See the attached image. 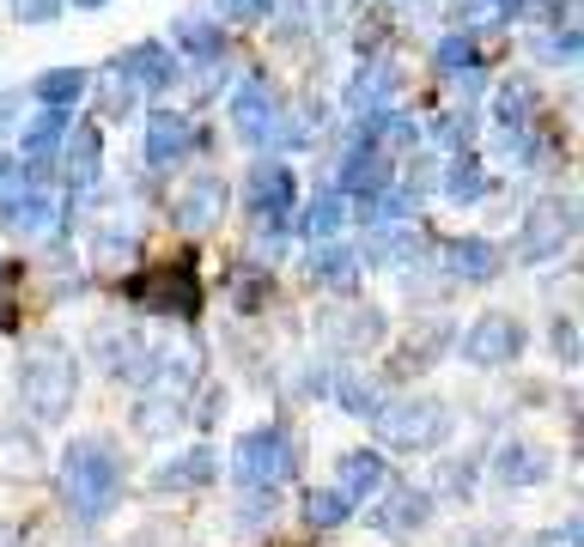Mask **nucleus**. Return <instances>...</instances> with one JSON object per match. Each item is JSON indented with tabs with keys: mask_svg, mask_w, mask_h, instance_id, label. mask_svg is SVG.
Masks as SVG:
<instances>
[{
	"mask_svg": "<svg viewBox=\"0 0 584 547\" xmlns=\"http://www.w3.org/2000/svg\"><path fill=\"white\" fill-rule=\"evenodd\" d=\"M122 493V463H116L110 445L98 438H80L68 456H61V499H68L73 517H103Z\"/></svg>",
	"mask_w": 584,
	"mask_h": 547,
	"instance_id": "1",
	"label": "nucleus"
},
{
	"mask_svg": "<svg viewBox=\"0 0 584 547\" xmlns=\"http://www.w3.org/2000/svg\"><path fill=\"white\" fill-rule=\"evenodd\" d=\"M128 298L147 310H177V317H195L201 305V280H195V256H171V262L147 268L128 280Z\"/></svg>",
	"mask_w": 584,
	"mask_h": 547,
	"instance_id": "2",
	"label": "nucleus"
},
{
	"mask_svg": "<svg viewBox=\"0 0 584 547\" xmlns=\"http://www.w3.org/2000/svg\"><path fill=\"white\" fill-rule=\"evenodd\" d=\"M19 389H24V401H31V414H68V401H73V359L61 354V347H43V354H31L24 359V371H19Z\"/></svg>",
	"mask_w": 584,
	"mask_h": 547,
	"instance_id": "3",
	"label": "nucleus"
},
{
	"mask_svg": "<svg viewBox=\"0 0 584 547\" xmlns=\"http://www.w3.org/2000/svg\"><path fill=\"white\" fill-rule=\"evenodd\" d=\"M298 463L293 445H287V432L280 426H256V432H244V445H238V480L244 487H275L280 475Z\"/></svg>",
	"mask_w": 584,
	"mask_h": 547,
	"instance_id": "4",
	"label": "nucleus"
},
{
	"mask_svg": "<svg viewBox=\"0 0 584 547\" xmlns=\"http://www.w3.org/2000/svg\"><path fill=\"white\" fill-rule=\"evenodd\" d=\"M378 432L389 450H433L445 432V408L438 401H396L389 414H378Z\"/></svg>",
	"mask_w": 584,
	"mask_h": 547,
	"instance_id": "5",
	"label": "nucleus"
},
{
	"mask_svg": "<svg viewBox=\"0 0 584 547\" xmlns=\"http://www.w3.org/2000/svg\"><path fill=\"white\" fill-rule=\"evenodd\" d=\"M231 122H238L244 140H275L280 128V98L268 80H244L238 91H231Z\"/></svg>",
	"mask_w": 584,
	"mask_h": 547,
	"instance_id": "6",
	"label": "nucleus"
},
{
	"mask_svg": "<svg viewBox=\"0 0 584 547\" xmlns=\"http://www.w3.org/2000/svg\"><path fill=\"white\" fill-rule=\"evenodd\" d=\"M189 147H195V122H189L184 110H147V140H140V152H147L152 171L177 165Z\"/></svg>",
	"mask_w": 584,
	"mask_h": 547,
	"instance_id": "7",
	"label": "nucleus"
},
{
	"mask_svg": "<svg viewBox=\"0 0 584 547\" xmlns=\"http://www.w3.org/2000/svg\"><path fill=\"white\" fill-rule=\"evenodd\" d=\"M566 238H573V207H566V201H542L536 213H529V226H524L529 262H548V256H561Z\"/></svg>",
	"mask_w": 584,
	"mask_h": 547,
	"instance_id": "8",
	"label": "nucleus"
},
{
	"mask_svg": "<svg viewBox=\"0 0 584 547\" xmlns=\"http://www.w3.org/2000/svg\"><path fill=\"white\" fill-rule=\"evenodd\" d=\"M463 354H469L475 365H505L524 354V329H517L512 317H482L469 329V341H463Z\"/></svg>",
	"mask_w": 584,
	"mask_h": 547,
	"instance_id": "9",
	"label": "nucleus"
},
{
	"mask_svg": "<svg viewBox=\"0 0 584 547\" xmlns=\"http://www.w3.org/2000/svg\"><path fill=\"white\" fill-rule=\"evenodd\" d=\"M116 73H122V80L135 86V98H140V91L171 86L177 80V61H171V49H165V43H135L122 61H116Z\"/></svg>",
	"mask_w": 584,
	"mask_h": 547,
	"instance_id": "10",
	"label": "nucleus"
},
{
	"mask_svg": "<svg viewBox=\"0 0 584 547\" xmlns=\"http://www.w3.org/2000/svg\"><path fill=\"white\" fill-rule=\"evenodd\" d=\"M244 195H250V207L263 219H287L293 213V171H287V165H275V159H263L250 171V189H244Z\"/></svg>",
	"mask_w": 584,
	"mask_h": 547,
	"instance_id": "11",
	"label": "nucleus"
},
{
	"mask_svg": "<svg viewBox=\"0 0 584 547\" xmlns=\"http://www.w3.org/2000/svg\"><path fill=\"white\" fill-rule=\"evenodd\" d=\"M426 517H433V499H426L420 487H389L384 505L372 511V524L384 529V536H408V529H420Z\"/></svg>",
	"mask_w": 584,
	"mask_h": 547,
	"instance_id": "12",
	"label": "nucleus"
},
{
	"mask_svg": "<svg viewBox=\"0 0 584 547\" xmlns=\"http://www.w3.org/2000/svg\"><path fill=\"white\" fill-rule=\"evenodd\" d=\"M438 250H445L438 262L457 274V280H493V274H499V250H493L487 238H445Z\"/></svg>",
	"mask_w": 584,
	"mask_h": 547,
	"instance_id": "13",
	"label": "nucleus"
},
{
	"mask_svg": "<svg viewBox=\"0 0 584 547\" xmlns=\"http://www.w3.org/2000/svg\"><path fill=\"white\" fill-rule=\"evenodd\" d=\"M219 207H226V182L201 177V182H189V189L177 195V226H184V231H207L219 219Z\"/></svg>",
	"mask_w": 584,
	"mask_h": 547,
	"instance_id": "14",
	"label": "nucleus"
},
{
	"mask_svg": "<svg viewBox=\"0 0 584 547\" xmlns=\"http://www.w3.org/2000/svg\"><path fill=\"white\" fill-rule=\"evenodd\" d=\"M384 487V456L378 450H347L342 468H335V493L342 499H366V493Z\"/></svg>",
	"mask_w": 584,
	"mask_h": 547,
	"instance_id": "15",
	"label": "nucleus"
},
{
	"mask_svg": "<svg viewBox=\"0 0 584 547\" xmlns=\"http://www.w3.org/2000/svg\"><path fill=\"white\" fill-rule=\"evenodd\" d=\"M389 98H396V68H389V61H366V68H359V80L347 86V103H354V110H366V116H384Z\"/></svg>",
	"mask_w": 584,
	"mask_h": 547,
	"instance_id": "16",
	"label": "nucleus"
},
{
	"mask_svg": "<svg viewBox=\"0 0 584 547\" xmlns=\"http://www.w3.org/2000/svg\"><path fill=\"white\" fill-rule=\"evenodd\" d=\"M384 182H389V152L378 147H359L342 165V195H384Z\"/></svg>",
	"mask_w": 584,
	"mask_h": 547,
	"instance_id": "17",
	"label": "nucleus"
},
{
	"mask_svg": "<svg viewBox=\"0 0 584 547\" xmlns=\"http://www.w3.org/2000/svg\"><path fill=\"white\" fill-rule=\"evenodd\" d=\"M0 226H7V231H49V226H56V207H49V195L19 189V195L0 201Z\"/></svg>",
	"mask_w": 584,
	"mask_h": 547,
	"instance_id": "18",
	"label": "nucleus"
},
{
	"mask_svg": "<svg viewBox=\"0 0 584 547\" xmlns=\"http://www.w3.org/2000/svg\"><path fill=\"white\" fill-rule=\"evenodd\" d=\"M207 480H214V450H184L171 468H159L152 487L159 493H184V487H207Z\"/></svg>",
	"mask_w": 584,
	"mask_h": 547,
	"instance_id": "19",
	"label": "nucleus"
},
{
	"mask_svg": "<svg viewBox=\"0 0 584 547\" xmlns=\"http://www.w3.org/2000/svg\"><path fill=\"white\" fill-rule=\"evenodd\" d=\"M86 86H92V73H86V68H56V73L37 80V98H43L49 110H73V103L86 98Z\"/></svg>",
	"mask_w": 584,
	"mask_h": 547,
	"instance_id": "20",
	"label": "nucleus"
},
{
	"mask_svg": "<svg viewBox=\"0 0 584 547\" xmlns=\"http://www.w3.org/2000/svg\"><path fill=\"white\" fill-rule=\"evenodd\" d=\"M493 475L512 480V487H524V480H542V475H548V456H536L529 445H505L499 456H493Z\"/></svg>",
	"mask_w": 584,
	"mask_h": 547,
	"instance_id": "21",
	"label": "nucleus"
},
{
	"mask_svg": "<svg viewBox=\"0 0 584 547\" xmlns=\"http://www.w3.org/2000/svg\"><path fill=\"white\" fill-rule=\"evenodd\" d=\"M347 517H354V499H342L335 487L305 493V524L310 529H335V524H347Z\"/></svg>",
	"mask_w": 584,
	"mask_h": 547,
	"instance_id": "22",
	"label": "nucleus"
},
{
	"mask_svg": "<svg viewBox=\"0 0 584 547\" xmlns=\"http://www.w3.org/2000/svg\"><path fill=\"white\" fill-rule=\"evenodd\" d=\"M98 152H103L98 147V128H80V135H73V147H68V177L80 182V189L98 177Z\"/></svg>",
	"mask_w": 584,
	"mask_h": 547,
	"instance_id": "23",
	"label": "nucleus"
},
{
	"mask_svg": "<svg viewBox=\"0 0 584 547\" xmlns=\"http://www.w3.org/2000/svg\"><path fill=\"white\" fill-rule=\"evenodd\" d=\"M414 250H420V231H408V226L372 238V262H414Z\"/></svg>",
	"mask_w": 584,
	"mask_h": 547,
	"instance_id": "24",
	"label": "nucleus"
},
{
	"mask_svg": "<svg viewBox=\"0 0 584 547\" xmlns=\"http://www.w3.org/2000/svg\"><path fill=\"white\" fill-rule=\"evenodd\" d=\"M529 116V80H505L499 98H493V122L499 128H517Z\"/></svg>",
	"mask_w": 584,
	"mask_h": 547,
	"instance_id": "25",
	"label": "nucleus"
},
{
	"mask_svg": "<svg viewBox=\"0 0 584 547\" xmlns=\"http://www.w3.org/2000/svg\"><path fill=\"white\" fill-rule=\"evenodd\" d=\"M342 219H347V207H342V195H323V201H310V213H305V231L317 243H329L335 231H342Z\"/></svg>",
	"mask_w": 584,
	"mask_h": 547,
	"instance_id": "26",
	"label": "nucleus"
},
{
	"mask_svg": "<svg viewBox=\"0 0 584 547\" xmlns=\"http://www.w3.org/2000/svg\"><path fill=\"white\" fill-rule=\"evenodd\" d=\"M438 189L457 195V201H469V195H482V189H487V177L475 171V159H451V171L438 177Z\"/></svg>",
	"mask_w": 584,
	"mask_h": 547,
	"instance_id": "27",
	"label": "nucleus"
},
{
	"mask_svg": "<svg viewBox=\"0 0 584 547\" xmlns=\"http://www.w3.org/2000/svg\"><path fill=\"white\" fill-rule=\"evenodd\" d=\"M177 43L214 61V56H219V24H214V19H184V24H177Z\"/></svg>",
	"mask_w": 584,
	"mask_h": 547,
	"instance_id": "28",
	"label": "nucleus"
},
{
	"mask_svg": "<svg viewBox=\"0 0 584 547\" xmlns=\"http://www.w3.org/2000/svg\"><path fill=\"white\" fill-rule=\"evenodd\" d=\"M335 396H342V408L347 414H378V384H366V377H342V384H335Z\"/></svg>",
	"mask_w": 584,
	"mask_h": 547,
	"instance_id": "29",
	"label": "nucleus"
},
{
	"mask_svg": "<svg viewBox=\"0 0 584 547\" xmlns=\"http://www.w3.org/2000/svg\"><path fill=\"white\" fill-rule=\"evenodd\" d=\"M317 274H323L329 286H342V292H354L359 262H354V250H323V256H317Z\"/></svg>",
	"mask_w": 584,
	"mask_h": 547,
	"instance_id": "30",
	"label": "nucleus"
},
{
	"mask_svg": "<svg viewBox=\"0 0 584 547\" xmlns=\"http://www.w3.org/2000/svg\"><path fill=\"white\" fill-rule=\"evenodd\" d=\"M438 68L445 73H469L475 68V37H445V43H438Z\"/></svg>",
	"mask_w": 584,
	"mask_h": 547,
	"instance_id": "31",
	"label": "nucleus"
},
{
	"mask_svg": "<svg viewBox=\"0 0 584 547\" xmlns=\"http://www.w3.org/2000/svg\"><path fill=\"white\" fill-rule=\"evenodd\" d=\"M214 7H219V19H244V24H250V19H268L275 0H214Z\"/></svg>",
	"mask_w": 584,
	"mask_h": 547,
	"instance_id": "32",
	"label": "nucleus"
},
{
	"mask_svg": "<svg viewBox=\"0 0 584 547\" xmlns=\"http://www.w3.org/2000/svg\"><path fill=\"white\" fill-rule=\"evenodd\" d=\"M56 7H61V0H12V12H19V19H31V24L56 19Z\"/></svg>",
	"mask_w": 584,
	"mask_h": 547,
	"instance_id": "33",
	"label": "nucleus"
},
{
	"mask_svg": "<svg viewBox=\"0 0 584 547\" xmlns=\"http://www.w3.org/2000/svg\"><path fill=\"white\" fill-rule=\"evenodd\" d=\"M554 347H561V359H578V335H573V322H554Z\"/></svg>",
	"mask_w": 584,
	"mask_h": 547,
	"instance_id": "34",
	"label": "nucleus"
},
{
	"mask_svg": "<svg viewBox=\"0 0 584 547\" xmlns=\"http://www.w3.org/2000/svg\"><path fill=\"white\" fill-rule=\"evenodd\" d=\"M524 0H487V12H517Z\"/></svg>",
	"mask_w": 584,
	"mask_h": 547,
	"instance_id": "35",
	"label": "nucleus"
},
{
	"mask_svg": "<svg viewBox=\"0 0 584 547\" xmlns=\"http://www.w3.org/2000/svg\"><path fill=\"white\" fill-rule=\"evenodd\" d=\"M80 7H98V0H80Z\"/></svg>",
	"mask_w": 584,
	"mask_h": 547,
	"instance_id": "36",
	"label": "nucleus"
}]
</instances>
